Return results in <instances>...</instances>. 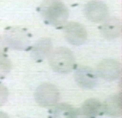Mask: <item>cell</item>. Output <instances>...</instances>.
I'll list each match as a JSON object with an SVG mask.
<instances>
[{
    "mask_svg": "<svg viewBox=\"0 0 122 118\" xmlns=\"http://www.w3.org/2000/svg\"><path fill=\"white\" fill-rule=\"evenodd\" d=\"M4 43H3V41H2V39L0 37V52L1 53H2L4 51Z\"/></svg>",
    "mask_w": 122,
    "mask_h": 118,
    "instance_id": "9a60e30c",
    "label": "cell"
},
{
    "mask_svg": "<svg viewBox=\"0 0 122 118\" xmlns=\"http://www.w3.org/2000/svg\"><path fill=\"white\" fill-rule=\"evenodd\" d=\"M60 98L58 89L51 83H43L36 90L35 99L36 103L41 107H52L56 104Z\"/></svg>",
    "mask_w": 122,
    "mask_h": 118,
    "instance_id": "3957f363",
    "label": "cell"
},
{
    "mask_svg": "<svg viewBox=\"0 0 122 118\" xmlns=\"http://www.w3.org/2000/svg\"><path fill=\"white\" fill-rule=\"evenodd\" d=\"M8 98V90L7 87L0 84V107L4 105Z\"/></svg>",
    "mask_w": 122,
    "mask_h": 118,
    "instance_id": "5bb4252c",
    "label": "cell"
},
{
    "mask_svg": "<svg viewBox=\"0 0 122 118\" xmlns=\"http://www.w3.org/2000/svg\"><path fill=\"white\" fill-rule=\"evenodd\" d=\"M49 63L52 70L59 73L71 72L75 65V60L73 53L68 48L56 47L50 53Z\"/></svg>",
    "mask_w": 122,
    "mask_h": 118,
    "instance_id": "7a4b0ae2",
    "label": "cell"
},
{
    "mask_svg": "<svg viewBox=\"0 0 122 118\" xmlns=\"http://www.w3.org/2000/svg\"><path fill=\"white\" fill-rule=\"evenodd\" d=\"M75 81L80 87L91 89L97 83V73L89 67L81 66L78 68L74 75Z\"/></svg>",
    "mask_w": 122,
    "mask_h": 118,
    "instance_id": "ba28073f",
    "label": "cell"
},
{
    "mask_svg": "<svg viewBox=\"0 0 122 118\" xmlns=\"http://www.w3.org/2000/svg\"><path fill=\"white\" fill-rule=\"evenodd\" d=\"M51 110V113L56 118H78L82 115L81 109L67 104H55Z\"/></svg>",
    "mask_w": 122,
    "mask_h": 118,
    "instance_id": "4fadbf2b",
    "label": "cell"
},
{
    "mask_svg": "<svg viewBox=\"0 0 122 118\" xmlns=\"http://www.w3.org/2000/svg\"><path fill=\"white\" fill-rule=\"evenodd\" d=\"M81 109L82 115L87 118H95L104 113L103 104L96 99H88L83 103Z\"/></svg>",
    "mask_w": 122,
    "mask_h": 118,
    "instance_id": "8fae6325",
    "label": "cell"
},
{
    "mask_svg": "<svg viewBox=\"0 0 122 118\" xmlns=\"http://www.w3.org/2000/svg\"><path fill=\"white\" fill-rule=\"evenodd\" d=\"M100 27L102 36L107 40L117 38L122 34L121 20L117 17L106 19Z\"/></svg>",
    "mask_w": 122,
    "mask_h": 118,
    "instance_id": "9c48e42d",
    "label": "cell"
},
{
    "mask_svg": "<svg viewBox=\"0 0 122 118\" xmlns=\"http://www.w3.org/2000/svg\"><path fill=\"white\" fill-rule=\"evenodd\" d=\"M104 113L112 117H120L122 116L121 95L112 96L106 100L103 104Z\"/></svg>",
    "mask_w": 122,
    "mask_h": 118,
    "instance_id": "7c38bea8",
    "label": "cell"
},
{
    "mask_svg": "<svg viewBox=\"0 0 122 118\" xmlns=\"http://www.w3.org/2000/svg\"><path fill=\"white\" fill-rule=\"evenodd\" d=\"M84 11L86 17L93 23L104 21L108 16V7L104 2L99 0H93L88 2Z\"/></svg>",
    "mask_w": 122,
    "mask_h": 118,
    "instance_id": "8992f818",
    "label": "cell"
},
{
    "mask_svg": "<svg viewBox=\"0 0 122 118\" xmlns=\"http://www.w3.org/2000/svg\"><path fill=\"white\" fill-rule=\"evenodd\" d=\"M121 68V64L116 60L104 59L97 65V75L107 81H113L120 76Z\"/></svg>",
    "mask_w": 122,
    "mask_h": 118,
    "instance_id": "5b68a950",
    "label": "cell"
},
{
    "mask_svg": "<svg viewBox=\"0 0 122 118\" xmlns=\"http://www.w3.org/2000/svg\"><path fill=\"white\" fill-rule=\"evenodd\" d=\"M64 35L67 41L76 46H81L85 43L88 36L85 27L76 22H71L66 25Z\"/></svg>",
    "mask_w": 122,
    "mask_h": 118,
    "instance_id": "52a82bcc",
    "label": "cell"
},
{
    "mask_svg": "<svg viewBox=\"0 0 122 118\" xmlns=\"http://www.w3.org/2000/svg\"><path fill=\"white\" fill-rule=\"evenodd\" d=\"M52 41L49 38H41L36 42L31 53L35 60L41 61L48 57L52 51Z\"/></svg>",
    "mask_w": 122,
    "mask_h": 118,
    "instance_id": "30bf717a",
    "label": "cell"
},
{
    "mask_svg": "<svg viewBox=\"0 0 122 118\" xmlns=\"http://www.w3.org/2000/svg\"><path fill=\"white\" fill-rule=\"evenodd\" d=\"M5 40L8 46L17 50H24L30 44L29 36L26 31L19 27L11 28L7 30Z\"/></svg>",
    "mask_w": 122,
    "mask_h": 118,
    "instance_id": "277c9868",
    "label": "cell"
},
{
    "mask_svg": "<svg viewBox=\"0 0 122 118\" xmlns=\"http://www.w3.org/2000/svg\"><path fill=\"white\" fill-rule=\"evenodd\" d=\"M39 11L45 20L54 26L65 24L69 17L68 8L61 0H44Z\"/></svg>",
    "mask_w": 122,
    "mask_h": 118,
    "instance_id": "6da1fadb",
    "label": "cell"
}]
</instances>
